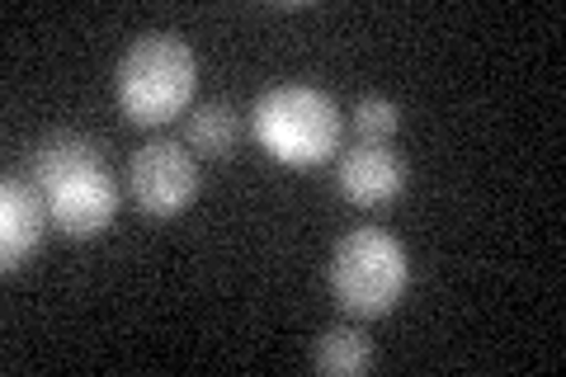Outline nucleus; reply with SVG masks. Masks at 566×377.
Returning <instances> with one entry per match:
<instances>
[{
  "label": "nucleus",
  "mask_w": 566,
  "mask_h": 377,
  "mask_svg": "<svg viewBox=\"0 0 566 377\" xmlns=\"http://www.w3.org/2000/svg\"><path fill=\"white\" fill-rule=\"evenodd\" d=\"M335 185L349 203L382 208L406 189V160L387 147V142H354L335 166Z\"/></svg>",
  "instance_id": "nucleus-7"
},
{
  "label": "nucleus",
  "mask_w": 566,
  "mask_h": 377,
  "mask_svg": "<svg viewBox=\"0 0 566 377\" xmlns=\"http://www.w3.org/2000/svg\"><path fill=\"white\" fill-rule=\"evenodd\" d=\"M185 142H189V147L199 151V156H212V160L232 156V147L241 142V114H237L227 100H208V104H199V109L189 114Z\"/></svg>",
  "instance_id": "nucleus-9"
},
{
  "label": "nucleus",
  "mask_w": 566,
  "mask_h": 377,
  "mask_svg": "<svg viewBox=\"0 0 566 377\" xmlns=\"http://www.w3.org/2000/svg\"><path fill=\"white\" fill-rule=\"evenodd\" d=\"M193 52L180 33H142L114 71L118 109L137 128H161L193 100Z\"/></svg>",
  "instance_id": "nucleus-2"
},
{
  "label": "nucleus",
  "mask_w": 566,
  "mask_h": 377,
  "mask_svg": "<svg viewBox=\"0 0 566 377\" xmlns=\"http://www.w3.org/2000/svg\"><path fill=\"white\" fill-rule=\"evenodd\" d=\"M411 283L406 245L382 227H354L331 250V297L349 316H387Z\"/></svg>",
  "instance_id": "nucleus-4"
},
{
  "label": "nucleus",
  "mask_w": 566,
  "mask_h": 377,
  "mask_svg": "<svg viewBox=\"0 0 566 377\" xmlns=\"http://www.w3.org/2000/svg\"><path fill=\"white\" fill-rule=\"evenodd\" d=\"M48 227H52V212L39 185L6 175V185H0V264H6V274H14L20 264L39 255Z\"/></svg>",
  "instance_id": "nucleus-6"
},
{
  "label": "nucleus",
  "mask_w": 566,
  "mask_h": 377,
  "mask_svg": "<svg viewBox=\"0 0 566 377\" xmlns=\"http://www.w3.org/2000/svg\"><path fill=\"white\" fill-rule=\"evenodd\" d=\"M312 364L326 377H359V373L374 368V339H368L359 326H331V331L316 335Z\"/></svg>",
  "instance_id": "nucleus-8"
},
{
  "label": "nucleus",
  "mask_w": 566,
  "mask_h": 377,
  "mask_svg": "<svg viewBox=\"0 0 566 377\" xmlns=\"http://www.w3.org/2000/svg\"><path fill=\"white\" fill-rule=\"evenodd\" d=\"M397 128H401V109L392 100H382V95L359 100V109H354V133H359V142H387V137H397Z\"/></svg>",
  "instance_id": "nucleus-10"
},
{
  "label": "nucleus",
  "mask_w": 566,
  "mask_h": 377,
  "mask_svg": "<svg viewBox=\"0 0 566 377\" xmlns=\"http://www.w3.org/2000/svg\"><path fill=\"white\" fill-rule=\"evenodd\" d=\"M251 137L283 166H322L340 147V109L316 85H274L255 100Z\"/></svg>",
  "instance_id": "nucleus-3"
},
{
  "label": "nucleus",
  "mask_w": 566,
  "mask_h": 377,
  "mask_svg": "<svg viewBox=\"0 0 566 377\" xmlns=\"http://www.w3.org/2000/svg\"><path fill=\"white\" fill-rule=\"evenodd\" d=\"M29 179L48 199L52 227L66 237H99L118 218V185L99 142L81 133H48L29 156Z\"/></svg>",
  "instance_id": "nucleus-1"
},
{
  "label": "nucleus",
  "mask_w": 566,
  "mask_h": 377,
  "mask_svg": "<svg viewBox=\"0 0 566 377\" xmlns=\"http://www.w3.org/2000/svg\"><path fill=\"white\" fill-rule=\"evenodd\" d=\"M128 189H133V203L147 218H175L199 193V160L175 137H151L147 147L133 151Z\"/></svg>",
  "instance_id": "nucleus-5"
}]
</instances>
